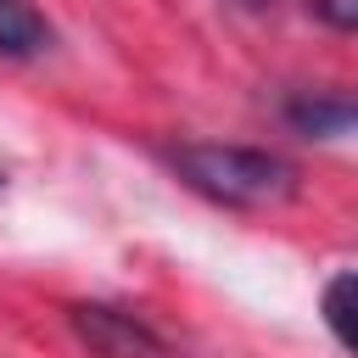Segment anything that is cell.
<instances>
[{
	"mask_svg": "<svg viewBox=\"0 0 358 358\" xmlns=\"http://www.w3.org/2000/svg\"><path fill=\"white\" fill-rule=\"evenodd\" d=\"M67 319H73V336H78L95 358H168V341H162L145 319H134V313H123V308L78 302V308H67Z\"/></svg>",
	"mask_w": 358,
	"mask_h": 358,
	"instance_id": "7a4b0ae2",
	"label": "cell"
},
{
	"mask_svg": "<svg viewBox=\"0 0 358 358\" xmlns=\"http://www.w3.org/2000/svg\"><path fill=\"white\" fill-rule=\"evenodd\" d=\"M168 162L196 196H207L218 207H274L296 190V168L274 151H257V145L190 140V145H173Z\"/></svg>",
	"mask_w": 358,
	"mask_h": 358,
	"instance_id": "6da1fadb",
	"label": "cell"
},
{
	"mask_svg": "<svg viewBox=\"0 0 358 358\" xmlns=\"http://www.w3.org/2000/svg\"><path fill=\"white\" fill-rule=\"evenodd\" d=\"M313 6H319V11H324V17L336 22V28H352V22H358V11H352V0H313Z\"/></svg>",
	"mask_w": 358,
	"mask_h": 358,
	"instance_id": "8992f818",
	"label": "cell"
},
{
	"mask_svg": "<svg viewBox=\"0 0 358 358\" xmlns=\"http://www.w3.org/2000/svg\"><path fill=\"white\" fill-rule=\"evenodd\" d=\"M324 324H330L336 347L352 352V268H341V274L324 285Z\"/></svg>",
	"mask_w": 358,
	"mask_h": 358,
	"instance_id": "5b68a950",
	"label": "cell"
},
{
	"mask_svg": "<svg viewBox=\"0 0 358 358\" xmlns=\"http://www.w3.org/2000/svg\"><path fill=\"white\" fill-rule=\"evenodd\" d=\"M0 179H6V173H0Z\"/></svg>",
	"mask_w": 358,
	"mask_h": 358,
	"instance_id": "52a82bcc",
	"label": "cell"
},
{
	"mask_svg": "<svg viewBox=\"0 0 358 358\" xmlns=\"http://www.w3.org/2000/svg\"><path fill=\"white\" fill-rule=\"evenodd\" d=\"M285 123L308 140H336L352 129V101L347 95H296V101H285Z\"/></svg>",
	"mask_w": 358,
	"mask_h": 358,
	"instance_id": "3957f363",
	"label": "cell"
},
{
	"mask_svg": "<svg viewBox=\"0 0 358 358\" xmlns=\"http://www.w3.org/2000/svg\"><path fill=\"white\" fill-rule=\"evenodd\" d=\"M50 45V22L34 11V0H0V56H39Z\"/></svg>",
	"mask_w": 358,
	"mask_h": 358,
	"instance_id": "277c9868",
	"label": "cell"
}]
</instances>
